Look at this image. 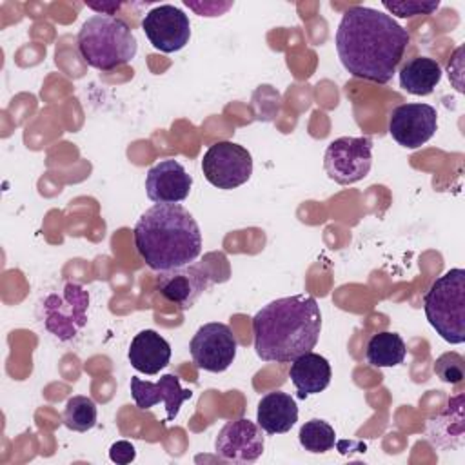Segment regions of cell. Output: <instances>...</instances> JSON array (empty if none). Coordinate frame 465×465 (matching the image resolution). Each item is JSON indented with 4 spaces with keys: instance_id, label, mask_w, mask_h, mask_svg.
<instances>
[{
    "instance_id": "cell-22",
    "label": "cell",
    "mask_w": 465,
    "mask_h": 465,
    "mask_svg": "<svg viewBox=\"0 0 465 465\" xmlns=\"http://www.w3.org/2000/svg\"><path fill=\"white\" fill-rule=\"evenodd\" d=\"M298 440H300V445L305 450L320 454V452H327V450H331L334 447L336 432H334V429L325 420L314 418V420L305 421L300 427Z\"/></svg>"
},
{
    "instance_id": "cell-2",
    "label": "cell",
    "mask_w": 465,
    "mask_h": 465,
    "mask_svg": "<svg viewBox=\"0 0 465 465\" xmlns=\"http://www.w3.org/2000/svg\"><path fill=\"white\" fill-rule=\"evenodd\" d=\"M320 331L322 311L309 294L272 300L252 318L254 351L262 361L291 363L316 347Z\"/></svg>"
},
{
    "instance_id": "cell-5",
    "label": "cell",
    "mask_w": 465,
    "mask_h": 465,
    "mask_svg": "<svg viewBox=\"0 0 465 465\" xmlns=\"http://www.w3.org/2000/svg\"><path fill=\"white\" fill-rule=\"evenodd\" d=\"M432 329L449 343L465 341V271L456 267L440 276L423 296Z\"/></svg>"
},
{
    "instance_id": "cell-1",
    "label": "cell",
    "mask_w": 465,
    "mask_h": 465,
    "mask_svg": "<svg viewBox=\"0 0 465 465\" xmlns=\"http://www.w3.org/2000/svg\"><path fill=\"white\" fill-rule=\"evenodd\" d=\"M411 42V35L391 15L367 5L349 7L336 29V51L354 78L387 84Z\"/></svg>"
},
{
    "instance_id": "cell-25",
    "label": "cell",
    "mask_w": 465,
    "mask_h": 465,
    "mask_svg": "<svg viewBox=\"0 0 465 465\" xmlns=\"http://www.w3.org/2000/svg\"><path fill=\"white\" fill-rule=\"evenodd\" d=\"M109 458L111 461L118 463V465H127L136 458V449L131 441L127 440H118L111 445L109 449Z\"/></svg>"
},
{
    "instance_id": "cell-11",
    "label": "cell",
    "mask_w": 465,
    "mask_h": 465,
    "mask_svg": "<svg viewBox=\"0 0 465 465\" xmlns=\"http://www.w3.org/2000/svg\"><path fill=\"white\" fill-rule=\"evenodd\" d=\"M438 129V113L429 104H401L389 116L391 136L407 149H418L427 143Z\"/></svg>"
},
{
    "instance_id": "cell-23",
    "label": "cell",
    "mask_w": 465,
    "mask_h": 465,
    "mask_svg": "<svg viewBox=\"0 0 465 465\" xmlns=\"http://www.w3.org/2000/svg\"><path fill=\"white\" fill-rule=\"evenodd\" d=\"M434 372L441 381L460 383L465 378V360L458 352H445L434 361Z\"/></svg>"
},
{
    "instance_id": "cell-4",
    "label": "cell",
    "mask_w": 465,
    "mask_h": 465,
    "mask_svg": "<svg viewBox=\"0 0 465 465\" xmlns=\"http://www.w3.org/2000/svg\"><path fill=\"white\" fill-rule=\"evenodd\" d=\"M76 42L87 65L100 71L129 64L138 51L136 36L127 22L111 15L89 16L82 24Z\"/></svg>"
},
{
    "instance_id": "cell-6",
    "label": "cell",
    "mask_w": 465,
    "mask_h": 465,
    "mask_svg": "<svg viewBox=\"0 0 465 465\" xmlns=\"http://www.w3.org/2000/svg\"><path fill=\"white\" fill-rule=\"evenodd\" d=\"M371 165L372 140L369 136H340L325 149V173L340 185H351L363 180L369 174Z\"/></svg>"
},
{
    "instance_id": "cell-18",
    "label": "cell",
    "mask_w": 465,
    "mask_h": 465,
    "mask_svg": "<svg viewBox=\"0 0 465 465\" xmlns=\"http://www.w3.org/2000/svg\"><path fill=\"white\" fill-rule=\"evenodd\" d=\"M331 376L332 371L329 361L312 351L291 361L289 378L298 391V398L302 400L327 389V385L331 383Z\"/></svg>"
},
{
    "instance_id": "cell-15",
    "label": "cell",
    "mask_w": 465,
    "mask_h": 465,
    "mask_svg": "<svg viewBox=\"0 0 465 465\" xmlns=\"http://www.w3.org/2000/svg\"><path fill=\"white\" fill-rule=\"evenodd\" d=\"M131 396L138 409H151L160 401L167 409V421L178 416L182 403L193 398V391L180 387V378L174 374H163L156 383L142 378H131Z\"/></svg>"
},
{
    "instance_id": "cell-26",
    "label": "cell",
    "mask_w": 465,
    "mask_h": 465,
    "mask_svg": "<svg viewBox=\"0 0 465 465\" xmlns=\"http://www.w3.org/2000/svg\"><path fill=\"white\" fill-rule=\"evenodd\" d=\"M185 5L187 7H193L196 13H200L202 16H220L223 11H227L232 4L231 2H227V4H216V2H213V4H209V2H203V5L202 7H198V5H194L193 2H189V0H185Z\"/></svg>"
},
{
    "instance_id": "cell-13",
    "label": "cell",
    "mask_w": 465,
    "mask_h": 465,
    "mask_svg": "<svg viewBox=\"0 0 465 465\" xmlns=\"http://www.w3.org/2000/svg\"><path fill=\"white\" fill-rule=\"evenodd\" d=\"M263 447L262 427L247 418L227 421L214 440L216 454L231 463H254L262 456Z\"/></svg>"
},
{
    "instance_id": "cell-12",
    "label": "cell",
    "mask_w": 465,
    "mask_h": 465,
    "mask_svg": "<svg viewBox=\"0 0 465 465\" xmlns=\"http://www.w3.org/2000/svg\"><path fill=\"white\" fill-rule=\"evenodd\" d=\"M209 285L211 272L207 265L198 262L167 271H158L156 278L158 292L171 303L178 305L182 311L191 309Z\"/></svg>"
},
{
    "instance_id": "cell-16",
    "label": "cell",
    "mask_w": 465,
    "mask_h": 465,
    "mask_svg": "<svg viewBox=\"0 0 465 465\" xmlns=\"http://www.w3.org/2000/svg\"><path fill=\"white\" fill-rule=\"evenodd\" d=\"M127 358L133 369L153 376L169 365L171 345L156 331L145 329L131 340Z\"/></svg>"
},
{
    "instance_id": "cell-21",
    "label": "cell",
    "mask_w": 465,
    "mask_h": 465,
    "mask_svg": "<svg viewBox=\"0 0 465 465\" xmlns=\"http://www.w3.org/2000/svg\"><path fill=\"white\" fill-rule=\"evenodd\" d=\"M96 403L89 396H71L64 409V425L74 432H87L96 425Z\"/></svg>"
},
{
    "instance_id": "cell-8",
    "label": "cell",
    "mask_w": 465,
    "mask_h": 465,
    "mask_svg": "<svg viewBox=\"0 0 465 465\" xmlns=\"http://www.w3.org/2000/svg\"><path fill=\"white\" fill-rule=\"evenodd\" d=\"M238 349L231 327L220 322L203 323L191 338L189 351L198 369L207 372H223L234 361Z\"/></svg>"
},
{
    "instance_id": "cell-19",
    "label": "cell",
    "mask_w": 465,
    "mask_h": 465,
    "mask_svg": "<svg viewBox=\"0 0 465 465\" xmlns=\"http://www.w3.org/2000/svg\"><path fill=\"white\" fill-rule=\"evenodd\" d=\"M441 67L429 56H416L405 62L398 73L400 87L416 96L430 94L441 80Z\"/></svg>"
},
{
    "instance_id": "cell-7",
    "label": "cell",
    "mask_w": 465,
    "mask_h": 465,
    "mask_svg": "<svg viewBox=\"0 0 465 465\" xmlns=\"http://www.w3.org/2000/svg\"><path fill=\"white\" fill-rule=\"evenodd\" d=\"M202 171L211 185L229 191L243 185L251 178L252 158L243 145L222 140L205 151Z\"/></svg>"
},
{
    "instance_id": "cell-20",
    "label": "cell",
    "mask_w": 465,
    "mask_h": 465,
    "mask_svg": "<svg viewBox=\"0 0 465 465\" xmlns=\"http://www.w3.org/2000/svg\"><path fill=\"white\" fill-rule=\"evenodd\" d=\"M407 354L405 341L398 332L383 331L371 336L365 347V358L372 367H396Z\"/></svg>"
},
{
    "instance_id": "cell-14",
    "label": "cell",
    "mask_w": 465,
    "mask_h": 465,
    "mask_svg": "<svg viewBox=\"0 0 465 465\" xmlns=\"http://www.w3.org/2000/svg\"><path fill=\"white\" fill-rule=\"evenodd\" d=\"M193 187V176L173 158L160 160L145 174V193L154 203H180Z\"/></svg>"
},
{
    "instance_id": "cell-17",
    "label": "cell",
    "mask_w": 465,
    "mask_h": 465,
    "mask_svg": "<svg viewBox=\"0 0 465 465\" xmlns=\"http://www.w3.org/2000/svg\"><path fill=\"white\" fill-rule=\"evenodd\" d=\"M256 421L267 434H285L298 421V405L287 392H267L258 403Z\"/></svg>"
},
{
    "instance_id": "cell-27",
    "label": "cell",
    "mask_w": 465,
    "mask_h": 465,
    "mask_svg": "<svg viewBox=\"0 0 465 465\" xmlns=\"http://www.w3.org/2000/svg\"><path fill=\"white\" fill-rule=\"evenodd\" d=\"M87 7L98 11V15H111L122 7V2H102V4H93V2H85Z\"/></svg>"
},
{
    "instance_id": "cell-10",
    "label": "cell",
    "mask_w": 465,
    "mask_h": 465,
    "mask_svg": "<svg viewBox=\"0 0 465 465\" xmlns=\"http://www.w3.org/2000/svg\"><path fill=\"white\" fill-rule=\"evenodd\" d=\"M142 29L151 45L162 53L180 51L191 38L189 16L171 4L153 7L143 16Z\"/></svg>"
},
{
    "instance_id": "cell-9",
    "label": "cell",
    "mask_w": 465,
    "mask_h": 465,
    "mask_svg": "<svg viewBox=\"0 0 465 465\" xmlns=\"http://www.w3.org/2000/svg\"><path fill=\"white\" fill-rule=\"evenodd\" d=\"M89 294L76 283H67L62 294H49L44 300V323L60 340H71L85 325Z\"/></svg>"
},
{
    "instance_id": "cell-24",
    "label": "cell",
    "mask_w": 465,
    "mask_h": 465,
    "mask_svg": "<svg viewBox=\"0 0 465 465\" xmlns=\"http://www.w3.org/2000/svg\"><path fill=\"white\" fill-rule=\"evenodd\" d=\"M383 7L400 16V18H407V16H416V15H430L440 7V0H432V2H421V0H403V2H389L383 0L381 2Z\"/></svg>"
},
{
    "instance_id": "cell-3",
    "label": "cell",
    "mask_w": 465,
    "mask_h": 465,
    "mask_svg": "<svg viewBox=\"0 0 465 465\" xmlns=\"http://www.w3.org/2000/svg\"><path fill=\"white\" fill-rule=\"evenodd\" d=\"M134 247L153 271H167L196 262L202 252V232L183 205L156 203L138 218Z\"/></svg>"
}]
</instances>
